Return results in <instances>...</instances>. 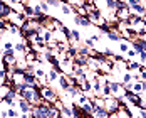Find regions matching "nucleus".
<instances>
[{
	"label": "nucleus",
	"mask_w": 146,
	"mask_h": 118,
	"mask_svg": "<svg viewBox=\"0 0 146 118\" xmlns=\"http://www.w3.org/2000/svg\"><path fill=\"white\" fill-rule=\"evenodd\" d=\"M39 91H40V96L44 98L45 101H49L50 105L59 98V93L52 88V84H44V86H40V88H39Z\"/></svg>",
	"instance_id": "1"
},
{
	"label": "nucleus",
	"mask_w": 146,
	"mask_h": 118,
	"mask_svg": "<svg viewBox=\"0 0 146 118\" xmlns=\"http://www.w3.org/2000/svg\"><path fill=\"white\" fill-rule=\"evenodd\" d=\"M119 100L114 98V96H109V98H104V108L108 110V113H114L117 111V108H119Z\"/></svg>",
	"instance_id": "2"
},
{
	"label": "nucleus",
	"mask_w": 146,
	"mask_h": 118,
	"mask_svg": "<svg viewBox=\"0 0 146 118\" xmlns=\"http://www.w3.org/2000/svg\"><path fill=\"white\" fill-rule=\"evenodd\" d=\"M124 100L128 101L129 105H133V106H139V103H141V98H139V95L138 93H134V91H124Z\"/></svg>",
	"instance_id": "3"
},
{
	"label": "nucleus",
	"mask_w": 146,
	"mask_h": 118,
	"mask_svg": "<svg viewBox=\"0 0 146 118\" xmlns=\"http://www.w3.org/2000/svg\"><path fill=\"white\" fill-rule=\"evenodd\" d=\"M74 24H76L77 27H82V29H91V27H92V24L89 22L88 15L76 14V15H74Z\"/></svg>",
	"instance_id": "4"
},
{
	"label": "nucleus",
	"mask_w": 146,
	"mask_h": 118,
	"mask_svg": "<svg viewBox=\"0 0 146 118\" xmlns=\"http://www.w3.org/2000/svg\"><path fill=\"white\" fill-rule=\"evenodd\" d=\"M114 14H116L117 20H128V19H129V15H131L133 12H131V9H129L128 5H119Z\"/></svg>",
	"instance_id": "5"
},
{
	"label": "nucleus",
	"mask_w": 146,
	"mask_h": 118,
	"mask_svg": "<svg viewBox=\"0 0 146 118\" xmlns=\"http://www.w3.org/2000/svg\"><path fill=\"white\" fill-rule=\"evenodd\" d=\"M7 20H9L10 24H15V25H19V27H20V25H22V24H24V22H25L27 19H25V15H24V14H17V12H10V15L7 17Z\"/></svg>",
	"instance_id": "6"
},
{
	"label": "nucleus",
	"mask_w": 146,
	"mask_h": 118,
	"mask_svg": "<svg viewBox=\"0 0 146 118\" xmlns=\"http://www.w3.org/2000/svg\"><path fill=\"white\" fill-rule=\"evenodd\" d=\"M17 108L20 113H30L32 111V103L24 100V98H17Z\"/></svg>",
	"instance_id": "7"
},
{
	"label": "nucleus",
	"mask_w": 146,
	"mask_h": 118,
	"mask_svg": "<svg viewBox=\"0 0 146 118\" xmlns=\"http://www.w3.org/2000/svg\"><path fill=\"white\" fill-rule=\"evenodd\" d=\"M17 98H19V95L15 93L14 89H10V91L7 93V96H5L2 101L5 103V106H17Z\"/></svg>",
	"instance_id": "8"
},
{
	"label": "nucleus",
	"mask_w": 146,
	"mask_h": 118,
	"mask_svg": "<svg viewBox=\"0 0 146 118\" xmlns=\"http://www.w3.org/2000/svg\"><path fill=\"white\" fill-rule=\"evenodd\" d=\"M57 84H59V89L62 91V93H66V89L71 86V81H69V76L67 74H60L57 79Z\"/></svg>",
	"instance_id": "9"
},
{
	"label": "nucleus",
	"mask_w": 146,
	"mask_h": 118,
	"mask_svg": "<svg viewBox=\"0 0 146 118\" xmlns=\"http://www.w3.org/2000/svg\"><path fill=\"white\" fill-rule=\"evenodd\" d=\"M59 76H60V73H59L54 66H50V68L47 69V79H49V84H54V83H57Z\"/></svg>",
	"instance_id": "10"
},
{
	"label": "nucleus",
	"mask_w": 146,
	"mask_h": 118,
	"mask_svg": "<svg viewBox=\"0 0 146 118\" xmlns=\"http://www.w3.org/2000/svg\"><path fill=\"white\" fill-rule=\"evenodd\" d=\"M143 66H145V64H141L139 61H136V59H133V61H128V66H126V71H129V73H134V71H141V69H143Z\"/></svg>",
	"instance_id": "11"
},
{
	"label": "nucleus",
	"mask_w": 146,
	"mask_h": 118,
	"mask_svg": "<svg viewBox=\"0 0 146 118\" xmlns=\"http://www.w3.org/2000/svg\"><path fill=\"white\" fill-rule=\"evenodd\" d=\"M14 49H15V52L19 54V56H24L25 52H27V41H19V42H15L14 44Z\"/></svg>",
	"instance_id": "12"
},
{
	"label": "nucleus",
	"mask_w": 146,
	"mask_h": 118,
	"mask_svg": "<svg viewBox=\"0 0 146 118\" xmlns=\"http://www.w3.org/2000/svg\"><path fill=\"white\" fill-rule=\"evenodd\" d=\"M108 117H109V113H108L106 108L94 106V110H92V118H108Z\"/></svg>",
	"instance_id": "13"
},
{
	"label": "nucleus",
	"mask_w": 146,
	"mask_h": 118,
	"mask_svg": "<svg viewBox=\"0 0 146 118\" xmlns=\"http://www.w3.org/2000/svg\"><path fill=\"white\" fill-rule=\"evenodd\" d=\"M86 101H88V96H86V93H84V91H79V93L72 98V103L74 105H79V106H81V105H84Z\"/></svg>",
	"instance_id": "14"
},
{
	"label": "nucleus",
	"mask_w": 146,
	"mask_h": 118,
	"mask_svg": "<svg viewBox=\"0 0 146 118\" xmlns=\"http://www.w3.org/2000/svg\"><path fill=\"white\" fill-rule=\"evenodd\" d=\"M10 12H12L10 5H7L5 2H0V19H7L10 15Z\"/></svg>",
	"instance_id": "15"
},
{
	"label": "nucleus",
	"mask_w": 146,
	"mask_h": 118,
	"mask_svg": "<svg viewBox=\"0 0 146 118\" xmlns=\"http://www.w3.org/2000/svg\"><path fill=\"white\" fill-rule=\"evenodd\" d=\"M71 110H72V118H88L84 115V111L81 110V106L79 105H71Z\"/></svg>",
	"instance_id": "16"
},
{
	"label": "nucleus",
	"mask_w": 146,
	"mask_h": 118,
	"mask_svg": "<svg viewBox=\"0 0 146 118\" xmlns=\"http://www.w3.org/2000/svg\"><path fill=\"white\" fill-rule=\"evenodd\" d=\"M81 110L84 111V115L86 117H92V110H94V105L91 103V101H86L84 105H81Z\"/></svg>",
	"instance_id": "17"
},
{
	"label": "nucleus",
	"mask_w": 146,
	"mask_h": 118,
	"mask_svg": "<svg viewBox=\"0 0 146 118\" xmlns=\"http://www.w3.org/2000/svg\"><path fill=\"white\" fill-rule=\"evenodd\" d=\"M72 44H79L81 42V32L79 29H71V39H69Z\"/></svg>",
	"instance_id": "18"
},
{
	"label": "nucleus",
	"mask_w": 146,
	"mask_h": 118,
	"mask_svg": "<svg viewBox=\"0 0 146 118\" xmlns=\"http://www.w3.org/2000/svg\"><path fill=\"white\" fill-rule=\"evenodd\" d=\"M60 12L64 15H71V14H74V5H71V3H60Z\"/></svg>",
	"instance_id": "19"
},
{
	"label": "nucleus",
	"mask_w": 146,
	"mask_h": 118,
	"mask_svg": "<svg viewBox=\"0 0 146 118\" xmlns=\"http://www.w3.org/2000/svg\"><path fill=\"white\" fill-rule=\"evenodd\" d=\"M24 7H25V3H22V2H12L10 3L12 12H17V14H22L24 12Z\"/></svg>",
	"instance_id": "20"
},
{
	"label": "nucleus",
	"mask_w": 146,
	"mask_h": 118,
	"mask_svg": "<svg viewBox=\"0 0 146 118\" xmlns=\"http://www.w3.org/2000/svg\"><path fill=\"white\" fill-rule=\"evenodd\" d=\"M7 32H9L10 36H20V27L9 22V24H7Z\"/></svg>",
	"instance_id": "21"
},
{
	"label": "nucleus",
	"mask_w": 146,
	"mask_h": 118,
	"mask_svg": "<svg viewBox=\"0 0 146 118\" xmlns=\"http://www.w3.org/2000/svg\"><path fill=\"white\" fill-rule=\"evenodd\" d=\"M129 47H131V46H129V41L121 39V41H119V54H126Z\"/></svg>",
	"instance_id": "22"
},
{
	"label": "nucleus",
	"mask_w": 146,
	"mask_h": 118,
	"mask_svg": "<svg viewBox=\"0 0 146 118\" xmlns=\"http://www.w3.org/2000/svg\"><path fill=\"white\" fill-rule=\"evenodd\" d=\"M17 106H7V117L9 118H19L20 117V111L15 110Z\"/></svg>",
	"instance_id": "23"
},
{
	"label": "nucleus",
	"mask_w": 146,
	"mask_h": 118,
	"mask_svg": "<svg viewBox=\"0 0 146 118\" xmlns=\"http://www.w3.org/2000/svg\"><path fill=\"white\" fill-rule=\"evenodd\" d=\"M22 14L25 15V19H34V5L25 3V7H24V12H22Z\"/></svg>",
	"instance_id": "24"
},
{
	"label": "nucleus",
	"mask_w": 146,
	"mask_h": 118,
	"mask_svg": "<svg viewBox=\"0 0 146 118\" xmlns=\"http://www.w3.org/2000/svg\"><path fill=\"white\" fill-rule=\"evenodd\" d=\"M59 113H60L62 118H72V110H71V106H67V105H64V108H62Z\"/></svg>",
	"instance_id": "25"
},
{
	"label": "nucleus",
	"mask_w": 146,
	"mask_h": 118,
	"mask_svg": "<svg viewBox=\"0 0 146 118\" xmlns=\"http://www.w3.org/2000/svg\"><path fill=\"white\" fill-rule=\"evenodd\" d=\"M79 91H81V88H79V86H69V88L66 89V95L72 100V98L77 95V93H79Z\"/></svg>",
	"instance_id": "26"
},
{
	"label": "nucleus",
	"mask_w": 146,
	"mask_h": 118,
	"mask_svg": "<svg viewBox=\"0 0 146 118\" xmlns=\"http://www.w3.org/2000/svg\"><path fill=\"white\" fill-rule=\"evenodd\" d=\"M104 5H106V9L111 10V12H116V9H117L116 0H104Z\"/></svg>",
	"instance_id": "27"
},
{
	"label": "nucleus",
	"mask_w": 146,
	"mask_h": 118,
	"mask_svg": "<svg viewBox=\"0 0 146 118\" xmlns=\"http://www.w3.org/2000/svg\"><path fill=\"white\" fill-rule=\"evenodd\" d=\"M79 88H81V91H84V93H88V91H91L92 89V83L89 81V79H84L81 84H79Z\"/></svg>",
	"instance_id": "28"
},
{
	"label": "nucleus",
	"mask_w": 146,
	"mask_h": 118,
	"mask_svg": "<svg viewBox=\"0 0 146 118\" xmlns=\"http://www.w3.org/2000/svg\"><path fill=\"white\" fill-rule=\"evenodd\" d=\"M42 37H44L45 44H47V42H52V41H54V34H52V32H50L49 29H44V30H42Z\"/></svg>",
	"instance_id": "29"
},
{
	"label": "nucleus",
	"mask_w": 146,
	"mask_h": 118,
	"mask_svg": "<svg viewBox=\"0 0 146 118\" xmlns=\"http://www.w3.org/2000/svg\"><path fill=\"white\" fill-rule=\"evenodd\" d=\"M10 84H7V83H3V84H0V98H2V100H3V98H5V96H7V93H9V91H10Z\"/></svg>",
	"instance_id": "30"
},
{
	"label": "nucleus",
	"mask_w": 146,
	"mask_h": 118,
	"mask_svg": "<svg viewBox=\"0 0 146 118\" xmlns=\"http://www.w3.org/2000/svg\"><path fill=\"white\" fill-rule=\"evenodd\" d=\"M131 91H134V93H141V91H143V81H133Z\"/></svg>",
	"instance_id": "31"
},
{
	"label": "nucleus",
	"mask_w": 146,
	"mask_h": 118,
	"mask_svg": "<svg viewBox=\"0 0 146 118\" xmlns=\"http://www.w3.org/2000/svg\"><path fill=\"white\" fill-rule=\"evenodd\" d=\"M133 81H134L133 73H129V71H124V73H123V78H121V83H133Z\"/></svg>",
	"instance_id": "32"
},
{
	"label": "nucleus",
	"mask_w": 146,
	"mask_h": 118,
	"mask_svg": "<svg viewBox=\"0 0 146 118\" xmlns=\"http://www.w3.org/2000/svg\"><path fill=\"white\" fill-rule=\"evenodd\" d=\"M136 56H138V52H136L133 47H129L128 52H126V61H133V59H136Z\"/></svg>",
	"instance_id": "33"
},
{
	"label": "nucleus",
	"mask_w": 146,
	"mask_h": 118,
	"mask_svg": "<svg viewBox=\"0 0 146 118\" xmlns=\"http://www.w3.org/2000/svg\"><path fill=\"white\" fill-rule=\"evenodd\" d=\"M14 44L10 39H5V41H2V47H3V51H9V49H14Z\"/></svg>",
	"instance_id": "34"
},
{
	"label": "nucleus",
	"mask_w": 146,
	"mask_h": 118,
	"mask_svg": "<svg viewBox=\"0 0 146 118\" xmlns=\"http://www.w3.org/2000/svg\"><path fill=\"white\" fill-rule=\"evenodd\" d=\"M45 2L49 3L50 9H59L60 7V0H45Z\"/></svg>",
	"instance_id": "35"
},
{
	"label": "nucleus",
	"mask_w": 146,
	"mask_h": 118,
	"mask_svg": "<svg viewBox=\"0 0 146 118\" xmlns=\"http://www.w3.org/2000/svg\"><path fill=\"white\" fill-rule=\"evenodd\" d=\"M138 58H139V62H141V64H146V51L138 52Z\"/></svg>",
	"instance_id": "36"
},
{
	"label": "nucleus",
	"mask_w": 146,
	"mask_h": 118,
	"mask_svg": "<svg viewBox=\"0 0 146 118\" xmlns=\"http://www.w3.org/2000/svg\"><path fill=\"white\" fill-rule=\"evenodd\" d=\"M138 118H146V108H138Z\"/></svg>",
	"instance_id": "37"
},
{
	"label": "nucleus",
	"mask_w": 146,
	"mask_h": 118,
	"mask_svg": "<svg viewBox=\"0 0 146 118\" xmlns=\"http://www.w3.org/2000/svg\"><path fill=\"white\" fill-rule=\"evenodd\" d=\"M84 46H88V47H96V44L92 42V39H91V37H88V39L84 41Z\"/></svg>",
	"instance_id": "38"
},
{
	"label": "nucleus",
	"mask_w": 146,
	"mask_h": 118,
	"mask_svg": "<svg viewBox=\"0 0 146 118\" xmlns=\"http://www.w3.org/2000/svg\"><path fill=\"white\" fill-rule=\"evenodd\" d=\"M19 118H32V113H20Z\"/></svg>",
	"instance_id": "39"
},
{
	"label": "nucleus",
	"mask_w": 146,
	"mask_h": 118,
	"mask_svg": "<svg viewBox=\"0 0 146 118\" xmlns=\"http://www.w3.org/2000/svg\"><path fill=\"white\" fill-rule=\"evenodd\" d=\"M108 118H119V115H117V111H114V113H109Z\"/></svg>",
	"instance_id": "40"
},
{
	"label": "nucleus",
	"mask_w": 146,
	"mask_h": 118,
	"mask_svg": "<svg viewBox=\"0 0 146 118\" xmlns=\"http://www.w3.org/2000/svg\"><path fill=\"white\" fill-rule=\"evenodd\" d=\"M5 32H7V30H0V39L3 37V34H5Z\"/></svg>",
	"instance_id": "41"
},
{
	"label": "nucleus",
	"mask_w": 146,
	"mask_h": 118,
	"mask_svg": "<svg viewBox=\"0 0 146 118\" xmlns=\"http://www.w3.org/2000/svg\"><path fill=\"white\" fill-rule=\"evenodd\" d=\"M2 56H3V47L0 46V58H2Z\"/></svg>",
	"instance_id": "42"
},
{
	"label": "nucleus",
	"mask_w": 146,
	"mask_h": 118,
	"mask_svg": "<svg viewBox=\"0 0 146 118\" xmlns=\"http://www.w3.org/2000/svg\"><path fill=\"white\" fill-rule=\"evenodd\" d=\"M14 2H22V3H25V0H14Z\"/></svg>",
	"instance_id": "43"
},
{
	"label": "nucleus",
	"mask_w": 146,
	"mask_h": 118,
	"mask_svg": "<svg viewBox=\"0 0 146 118\" xmlns=\"http://www.w3.org/2000/svg\"><path fill=\"white\" fill-rule=\"evenodd\" d=\"M134 2H145V0H134Z\"/></svg>",
	"instance_id": "44"
},
{
	"label": "nucleus",
	"mask_w": 146,
	"mask_h": 118,
	"mask_svg": "<svg viewBox=\"0 0 146 118\" xmlns=\"http://www.w3.org/2000/svg\"><path fill=\"white\" fill-rule=\"evenodd\" d=\"M0 2H5V0H0Z\"/></svg>",
	"instance_id": "45"
},
{
	"label": "nucleus",
	"mask_w": 146,
	"mask_h": 118,
	"mask_svg": "<svg viewBox=\"0 0 146 118\" xmlns=\"http://www.w3.org/2000/svg\"><path fill=\"white\" fill-rule=\"evenodd\" d=\"M145 2H146V0H145Z\"/></svg>",
	"instance_id": "46"
}]
</instances>
